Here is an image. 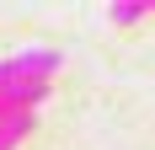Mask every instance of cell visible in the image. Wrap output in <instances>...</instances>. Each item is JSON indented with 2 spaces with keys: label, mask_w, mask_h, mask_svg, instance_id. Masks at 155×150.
<instances>
[{
  "label": "cell",
  "mask_w": 155,
  "mask_h": 150,
  "mask_svg": "<svg viewBox=\"0 0 155 150\" xmlns=\"http://www.w3.org/2000/svg\"><path fill=\"white\" fill-rule=\"evenodd\" d=\"M27 129H32V113H21V118H5V123H0V150H11L16 139L27 134Z\"/></svg>",
  "instance_id": "obj_1"
},
{
  "label": "cell",
  "mask_w": 155,
  "mask_h": 150,
  "mask_svg": "<svg viewBox=\"0 0 155 150\" xmlns=\"http://www.w3.org/2000/svg\"><path fill=\"white\" fill-rule=\"evenodd\" d=\"M144 11H155V5H139V0H123V5H107V16H112V22H123V27H128V22H139Z\"/></svg>",
  "instance_id": "obj_2"
}]
</instances>
